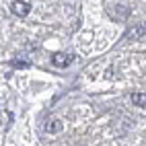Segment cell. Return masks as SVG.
<instances>
[{
	"label": "cell",
	"mask_w": 146,
	"mask_h": 146,
	"mask_svg": "<svg viewBox=\"0 0 146 146\" xmlns=\"http://www.w3.org/2000/svg\"><path fill=\"white\" fill-rule=\"evenodd\" d=\"M11 11H13L17 17H27L29 11H31V4L25 2V0H15L13 6H11Z\"/></svg>",
	"instance_id": "1"
},
{
	"label": "cell",
	"mask_w": 146,
	"mask_h": 146,
	"mask_svg": "<svg viewBox=\"0 0 146 146\" xmlns=\"http://www.w3.org/2000/svg\"><path fill=\"white\" fill-rule=\"evenodd\" d=\"M72 60H74L72 54H54V58H52L54 66H60V68H66L68 64H72Z\"/></svg>",
	"instance_id": "2"
},
{
	"label": "cell",
	"mask_w": 146,
	"mask_h": 146,
	"mask_svg": "<svg viewBox=\"0 0 146 146\" xmlns=\"http://www.w3.org/2000/svg\"><path fill=\"white\" fill-rule=\"evenodd\" d=\"M125 37H128V39H142V37H144V25L132 27L130 31H125Z\"/></svg>",
	"instance_id": "3"
},
{
	"label": "cell",
	"mask_w": 146,
	"mask_h": 146,
	"mask_svg": "<svg viewBox=\"0 0 146 146\" xmlns=\"http://www.w3.org/2000/svg\"><path fill=\"white\" fill-rule=\"evenodd\" d=\"M60 128H62V123L58 121V119H52V121L45 123V132H58Z\"/></svg>",
	"instance_id": "4"
},
{
	"label": "cell",
	"mask_w": 146,
	"mask_h": 146,
	"mask_svg": "<svg viewBox=\"0 0 146 146\" xmlns=\"http://www.w3.org/2000/svg\"><path fill=\"white\" fill-rule=\"evenodd\" d=\"M132 101H134V105L142 107V105H144V93H134V95H132Z\"/></svg>",
	"instance_id": "5"
},
{
	"label": "cell",
	"mask_w": 146,
	"mask_h": 146,
	"mask_svg": "<svg viewBox=\"0 0 146 146\" xmlns=\"http://www.w3.org/2000/svg\"><path fill=\"white\" fill-rule=\"evenodd\" d=\"M13 66L15 68H27L29 66V60H13Z\"/></svg>",
	"instance_id": "6"
}]
</instances>
